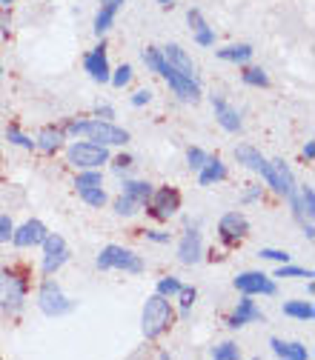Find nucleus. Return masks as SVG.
Listing matches in <instances>:
<instances>
[{
    "mask_svg": "<svg viewBox=\"0 0 315 360\" xmlns=\"http://www.w3.org/2000/svg\"><path fill=\"white\" fill-rule=\"evenodd\" d=\"M158 3H161V6H172V3H175V0H158Z\"/></svg>",
    "mask_w": 315,
    "mask_h": 360,
    "instance_id": "obj_50",
    "label": "nucleus"
},
{
    "mask_svg": "<svg viewBox=\"0 0 315 360\" xmlns=\"http://www.w3.org/2000/svg\"><path fill=\"white\" fill-rule=\"evenodd\" d=\"M43 260H40V269L46 275H55L63 263L69 260V246H66V240L60 234H46L43 240Z\"/></svg>",
    "mask_w": 315,
    "mask_h": 360,
    "instance_id": "obj_8",
    "label": "nucleus"
},
{
    "mask_svg": "<svg viewBox=\"0 0 315 360\" xmlns=\"http://www.w3.org/2000/svg\"><path fill=\"white\" fill-rule=\"evenodd\" d=\"M83 69L89 71V78L95 83H109V75H112V69H109V58H106V46H95V49L83 58Z\"/></svg>",
    "mask_w": 315,
    "mask_h": 360,
    "instance_id": "obj_13",
    "label": "nucleus"
},
{
    "mask_svg": "<svg viewBox=\"0 0 315 360\" xmlns=\"http://www.w3.org/2000/svg\"><path fill=\"white\" fill-rule=\"evenodd\" d=\"M38 306H40V311H43L46 318H60V315H69V311L75 309V300H69L55 280H46L40 286Z\"/></svg>",
    "mask_w": 315,
    "mask_h": 360,
    "instance_id": "obj_5",
    "label": "nucleus"
},
{
    "mask_svg": "<svg viewBox=\"0 0 315 360\" xmlns=\"http://www.w3.org/2000/svg\"><path fill=\"white\" fill-rule=\"evenodd\" d=\"M172 318L175 311L169 306V298L163 295H152L147 303H143V311H140V329H143V338L147 341H158L161 334L172 326Z\"/></svg>",
    "mask_w": 315,
    "mask_h": 360,
    "instance_id": "obj_2",
    "label": "nucleus"
},
{
    "mask_svg": "<svg viewBox=\"0 0 315 360\" xmlns=\"http://www.w3.org/2000/svg\"><path fill=\"white\" fill-rule=\"evenodd\" d=\"M63 135L69 137H86L92 143H101V146H127L129 143V132L120 129L109 120H75L63 129Z\"/></svg>",
    "mask_w": 315,
    "mask_h": 360,
    "instance_id": "obj_1",
    "label": "nucleus"
},
{
    "mask_svg": "<svg viewBox=\"0 0 315 360\" xmlns=\"http://www.w3.org/2000/svg\"><path fill=\"white\" fill-rule=\"evenodd\" d=\"M129 166H132V157H124V155H120V157L115 160V172H124V169H129Z\"/></svg>",
    "mask_w": 315,
    "mask_h": 360,
    "instance_id": "obj_46",
    "label": "nucleus"
},
{
    "mask_svg": "<svg viewBox=\"0 0 315 360\" xmlns=\"http://www.w3.org/2000/svg\"><path fill=\"white\" fill-rule=\"evenodd\" d=\"M120 191H124L127 198L138 200V203H147L150 195H152V183H147V180H127L124 186H120Z\"/></svg>",
    "mask_w": 315,
    "mask_h": 360,
    "instance_id": "obj_27",
    "label": "nucleus"
},
{
    "mask_svg": "<svg viewBox=\"0 0 315 360\" xmlns=\"http://www.w3.org/2000/svg\"><path fill=\"white\" fill-rule=\"evenodd\" d=\"M143 63H147V69H152V71H158V75L163 78L166 75V69H169V63H166V58H163V52L161 49H155V46H147L143 49Z\"/></svg>",
    "mask_w": 315,
    "mask_h": 360,
    "instance_id": "obj_29",
    "label": "nucleus"
},
{
    "mask_svg": "<svg viewBox=\"0 0 315 360\" xmlns=\"http://www.w3.org/2000/svg\"><path fill=\"white\" fill-rule=\"evenodd\" d=\"M98 269L101 272H109V269H118V272H127V275H140L143 272V260L132 252V249H124V246H104L101 255H98Z\"/></svg>",
    "mask_w": 315,
    "mask_h": 360,
    "instance_id": "obj_3",
    "label": "nucleus"
},
{
    "mask_svg": "<svg viewBox=\"0 0 315 360\" xmlns=\"http://www.w3.org/2000/svg\"><path fill=\"white\" fill-rule=\"evenodd\" d=\"M212 112L218 117V123H221L227 132H241V114L224 98H218V94H212Z\"/></svg>",
    "mask_w": 315,
    "mask_h": 360,
    "instance_id": "obj_20",
    "label": "nucleus"
},
{
    "mask_svg": "<svg viewBox=\"0 0 315 360\" xmlns=\"http://www.w3.org/2000/svg\"><path fill=\"white\" fill-rule=\"evenodd\" d=\"M304 157H307V160H312V157H315V143H312V140H307V146H304Z\"/></svg>",
    "mask_w": 315,
    "mask_h": 360,
    "instance_id": "obj_47",
    "label": "nucleus"
},
{
    "mask_svg": "<svg viewBox=\"0 0 315 360\" xmlns=\"http://www.w3.org/2000/svg\"><path fill=\"white\" fill-rule=\"evenodd\" d=\"M124 6V0H104V6L98 9V15H95V35H106L109 29H112V23H115V15H118V9Z\"/></svg>",
    "mask_w": 315,
    "mask_h": 360,
    "instance_id": "obj_21",
    "label": "nucleus"
},
{
    "mask_svg": "<svg viewBox=\"0 0 315 360\" xmlns=\"http://www.w3.org/2000/svg\"><path fill=\"white\" fill-rule=\"evenodd\" d=\"M163 58H166V63H169V69H175V71H181V75H186V78H195L198 75V66H195V60H192L178 43H169V46H163Z\"/></svg>",
    "mask_w": 315,
    "mask_h": 360,
    "instance_id": "obj_17",
    "label": "nucleus"
},
{
    "mask_svg": "<svg viewBox=\"0 0 315 360\" xmlns=\"http://www.w3.org/2000/svg\"><path fill=\"white\" fill-rule=\"evenodd\" d=\"M63 140H66L63 129H43V132L38 135V140H35V149H40V152H46V155H55V152L63 146Z\"/></svg>",
    "mask_w": 315,
    "mask_h": 360,
    "instance_id": "obj_26",
    "label": "nucleus"
},
{
    "mask_svg": "<svg viewBox=\"0 0 315 360\" xmlns=\"http://www.w3.org/2000/svg\"><path fill=\"white\" fill-rule=\"evenodd\" d=\"M218 234H221L224 243H238V240H244L250 234V221L244 218L241 212H227L221 221H218Z\"/></svg>",
    "mask_w": 315,
    "mask_h": 360,
    "instance_id": "obj_12",
    "label": "nucleus"
},
{
    "mask_svg": "<svg viewBox=\"0 0 315 360\" xmlns=\"http://www.w3.org/2000/svg\"><path fill=\"white\" fill-rule=\"evenodd\" d=\"M163 80L169 83V89L175 92L178 101H184V103H198L201 101V86H198L195 78H186V75H181V71H175V69H166Z\"/></svg>",
    "mask_w": 315,
    "mask_h": 360,
    "instance_id": "obj_11",
    "label": "nucleus"
},
{
    "mask_svg": "<svg viewBox=\"0 0 315 360\" xmlns=\"http://www.w3.org/2000/svg\"><path fill=\"white\" fill-rule=\"evenodd\" d=\"M204 257V237L198 229H186L181 243H178V260L184 266H192V263H198Z\"/></svg>",
    "mask_w": 315,
    "mask_h": 360,
    "instance_id": "obj_14",
    "label": "nucleus"
},
{
    "mask_svg": "<svg viewBox=\"0 0 315 360\" xmlns=\"http://www.w3.org/2000/svg\"><path fill=\"white\" fill-rule=\"evenodd\" d=\"M207 157H209V155H207L204 149H195V146H192V149L186 152V160H189V169H192V172H198V169H201V166L207 163Z\"/></svg>",
    "mask_w": 315,
    "mask_h": 360,
    "instance_id": "obj_40",
    "label": "nucleus"
},
{
    "mask_svg": "<svg viewBox=\"0 0 315 360\" xmlns=\"http://www.w3.org/2000/svg\"><path fill=\"white\" fill-rule=\"evenodd\" d=\"M81 195V200L86 203V206H92V209H101L104 203H106V191H104V186H92V189H81L78 191Z\"/></svg>",
    "mask_w": 315,
    "mask_h": 360,
    "instance_id": "obj_30",
    "label": "nucleus"
},
{
    "mask_svg": "<svg viewBox=\"0 0 315 360\" xmlns=\"http://www.w3.org/2000/svg\"><path fill=\"white\" fill-rule=\"evenodd\" d=\"M215 360H238L241 357V349L232 343V341H227V343H218V346H212V352H209Z\"/></svg>",
    "mask_w": 315,
    "mask_h": 360,
    "instance_id": "obj_33",
    "label": "nucleus"
},
{
    "mask_svg": "<svg viewBox=\"0 0 315 360\" xmlns=\"http://www.w3.org/2000/svg\"><path fill=\"white\" fill-rule=\"evenodd\" d=\"M150 101H152V92L150 89H140V92L132 94V106H147Z\"/></svg>",
    "mask_w": 315,
    "mask_h": 360,
    "instance_id": "obj_43",
    "label": "nucleus"
},
{
    "mask_svg": "<svg viewBox=\"0 0 315 360\" xmlns=\"http://www.w3.org/2000/svg\"><path fill=\"white\" fill-rule=\"evenodd\" d=\"M275 277H315L309 269H301V266H289V263H281Z\"/></svg>",
    "mask_w": 315,
    "mask_h": 360,
    "instance_id": "obj_39",
    "label": "nucleus"
},
{
    "mask_svg": "<svg viewBox=\"0 0 315 360\" xmlns=\"http://www.w3.org/2000/svg\"><path fill=\"white\" fill-rule=\"evenodd\" d=\"M175 298H181V315L186 318L189 309H192V303H195V298H198V292L192 289V286H181V292H178Z\"/></svg>",
    "mask_w": 315,
    "mask_h": 360,
    "instance_id": "obj_37",
    "label": "nucleus"
},
{
    "mask_svg": "<svg viewBox=\"0 0 315 360\" xmlns=\"http://www.w3.org/2000/svg\"><path fill=\"white\" fill-rule=\"evenodd\" d=\"M181 280L178 277H172V275H169V277H161L158 280V295H163V298H175L178 292H181Z\"/></svg>",
    "mask_w": 315,
    "mask_h": 360,
    "instance_id": "obj_35",
    "label": "nucleus"
},
{
    "mask_svg": "<svg viewBox=\"0 0 315 360\" xmlns=\"http://www.w3.org/2000/svg\"><path fill=\"white\" fill-rule=\"evenodd\" d=\"M92 186H104V178L98 169H81V175L75 178V189H92Z\"/></svg>",
    "mask_w": 315,
    "mask_h": 360,
    "instance_id": "obj_31",
    "label": "nucleus"
},
{
    "mask_svg": "<svg viewBox=\"0 0 315 360\" xmlns=\"http://www.w3.org/2000/svg\"><path fill=\"white\" fill-rule=\"evenodd\" d=\"M46 234H49V229H46L40 221H26L20 229H15V232H12V243H15L17 249L40 246L43 240H46Z\"/></svg>",
    "mask_w": 315,
    "mask_h": 360,
    "instance_id": "obj_15",
    "label": "nucleus"
},
{
    "mask_svg": "<svg viewBox=\"0 0 315 360\" xmlns=\"http://www.w3.org/2000/svg\"><path fill=\"white\" fill-rule=\"evenodd\" d=\"M12 3H15V0H0V6H3V9H9Z\"/></svg>",
    "mask_w": 315,
    "mask_h": 360,
    "instance_id": "obj_49",
    "label": "nucleus"
},
{
    "mask_svg": "<svg viewBox=\"0 0 315 360\" xmlns=\"http://www.w3.org/2000/svg\"><path fill=\"white\" fill-rule=\"evenodd\" d=\"M289 203H293L298 221L312 223V214H315V191H312V186H301L298 191H293V195H289Z\"/></svg>",
    "mask_w": 315,
    "mask_h": 360,
    "instance_id": "obj_18",
    "label": "nucleus"
},
{
    "mask_svg": "<svg viewBox=\"0 0 315 360\" xmlns=\"http://www.w3.org/2000/svg\"><path fill=\"white\" fill-rule=\"evenodd\" d=\"M147 237L152 240V243H169V234L166 232H147Z\"/></svg>",
    "mask_w": 315,
    "mask_h": 360,
    "instance_id": "obj_45",
    "label": "nucleus"
},
{
    "mask_svg": "<svg viewBox=\"0 0 315 360\" xmlns=\"http://www.w3.org/2000/svg\"><path fill=\"white\" fill-rule=\"evenodd\" d=\"M264 183L270 186L273 191H278V195L289 198L296 191V178H293V169L284 163V160H270L266 163V169H264Z\"/></svg>",
    "mask_w": 315,
    "mask_h": 360,
    "instance_id": "obj_7",
    "label": "nucleus"
},
{
    "mask_svg": "<svg viewBox=\"0 0 315 360\" xmlns=\"http://www.w3.org/2000/svg\"><path fill=\"white\" fill-rule=\"evenodd\" d=\"M186 20H189V26H192V37H195V43H198V46H204V49L215 46V32L209 29V23L204 20V15H201L198 9H189Z\"/></svg>",
    "mask_w": 315,
    "mask_h": 360,
    "instance_id": "obj_19",
    "label": "nucleus"
},
{
    "mask_svg": "<svg viewBox=\"0 0 315 360\" xmlns=\"http://www.w3.org/2000/svg\"><path fill=\"white\" fill-rule=\"evenodd\" d=\"M215 55L221 60H227V63H250L255 49L250 43H232V46H227V49H218Z\"/></svg>",
    "mask_w": 315,
    "mask_h": 360,
    "instance_id": "obj_25",
    "label": "nucleus"
},
{
    "mask_svg": "<svg viewBox=\"0 0 315 360\" xmlns=\"http://www.w3.org/2000/svg\"><path fill=\"white\" fill-rule=\"evenodd\" d=\"M244 83L264 89V86H270V75H266L264 69H258V66H250V69H244Z\"/></svg>",
    "mask_w": 315,
    "mask_h": 360,
    "instance_id": "obj_32",
    "label": "nucleus"
},
{
    "mask_svg": "<svg viewBox=\"0 0 315 360\" xmlns=\"http://www.w3.org/2000/svg\"><path fill=\"white\" fill-rule=\"evenodd\" d=\"M270 346H273V352L278 354V357H286V360H309L312 354H309V349L304 346V343H286V341H281V338H273L270 341Z\"/></svg>",
    "mask_w": 315,
    "mask_h": 360,
    "instance_id": "obj_24",
    "label": "nucleus"
},
{
    "mask_svg": "<svg viewBox=\"0 0 315 360\" xmlns=\"http://www.w3.org/2000/svg\"><path fill=\"white\" fill-rule=\"evenodd\" d=\"M138 200H132V198H127V195H120L118 200H115V212L120 214V218H132V214L138 212Z\"/></svg>",
    "mask_w": 315,
    "mask_h": 360,
    "instance_id": "obj_36",
    "label": "nucleus"
},
{
    "mask_svg": "<svg viewBox=\"0 0 315 360\" xmlns=\"http://www.w3.org/2000/svg\"><path fill=\"white\" fill-rule=\"evenodd\" d=\"M261 260H275V263H289V255L284 249H258Z\"/></svg>",
    "mask_w": 315,
    "mask_h": 360,
    "instance_id": "obj_41",
    "label": "nucleus"
},
{
    "mask_svg": "<svg viewBox=\"0 0 315 360\" xmlns=\"http://www.w3.org/2000/svg\"><path fill=\"white\" fill-rule=\"evenodd\" d=\"M284 315L286 318H296V320H312L315 318V309L309 300H289L284 303Z\"/></svg>",
    "mask_w": 315,
    "mask_h": 360,
    "instance_id": "obj_28",
    "label": "nucleus"
},
{
    "mask_svg": "<svg viewBox=\"0 0 315 360\" xmlns=\"http://www.w3.org/2000/svg\"><path fill=\"white\" fill-rule=\"evenodd\" d=\"M109 83H112L115 89H124V86H129V83H132V66H129V63H124L120 69H115L112 75H109Z\"/></svg>",
    "mask_w": 315,
    "mask_h": 360,
    "instance_id": "obj_34",
    "label": "nucleus"
},
{
    "mask_svg": "<svg viewBox=\"0 0 315 360\" xmlns=\"http://www.w3.org/2000/svg\"><path fill=\"white\" fill-rule=\"evenodd\" d=\"M6 140H9V143H15V146H20V149H35V140H32V137H26V135H20L15 126H9V129H6Z\"/></svg>",
    "mask_w": 315,
    "mask_h": 360,
    "instance_id": "obj_38",
    "label": "nucleus"
},
{
    "mask_svg": "<svg viewBox=\"0 0 315 360\" xmlns=\"http://www.w3.org/2000/svg\"><path fill=\"white\" fill-rule=\"evenodd\" d=\"M69 163L75 169H101L104 163H109V146H101V143H92V140L72 143Z\"/></svg>",
    "mask_w": 315,
    "mask_h": 360,
    "instance_id": "obj_4",
    "label": "nucleus"
},
{
    "mask_svg": "<svg viewBox=\"0 0 315 360\" xmlns=\"http://www.w3.org/2000/svg\"><path fill=\"white\" fill-rule=\"evenodd\" d=\"M227 178V163L221 157H207V163L198 169V183L201 186H212L218 180H224Z\"/></svg>",
    "mask_w": 315,
    "mask_h": 360,
    "instance_id": "obj_23",
    "label": "nucleus"
},
{
    "mask_svg": "<svg viewBox=\"0 0 315 360\" xmlns=\"http://www.w3.org/2000/svg\"><path fill=\"white\" fill-rule=\"evenodd\" d=\"M261 198V186H250L247 191H244V203H255Z\"/></svg>",
    "mask_w": 315,
    "mask_h": 360,
    "instance_id": "obj_44",
    "label": "nucleus"
},
{
    "mask_svg": "<svg viewBox=\"0 0 315 360\" xmlns=\"http://www.w3.org/2000/svg\"><path fill=\"white\" fill-rule=\"evenodd\" d=\"M23 300H26V280L9 269H0V309L17 311Z\"/></svg>",
    "mask_w": 315,
    "mask_h": 360,
    "instance_id": "obj_6",
    "label": "nucleus"
},
{
    "mask_svg": "<svg viewBox=\"0 0 315 360\" xmlns=\"http://www.w3.org/2000/svg\"><path fill=\"white\" fill-rule=\"evenodd\" d=\"M12 232H15L12 218H9V214H0V243H9V240H12Z\"/></svg>",
    "mask_w": 315,
    "mask_h": 360,
    "instance_id": "obj_42",
    "label": "nucleus"
},
{
    "mask_svg": "<svg viewBox=\"0 0 315 360\" xmlns=\"http://www.w3.org/2000/svg\"><path fill=\"white\" fill-rule=\"evenodd\" d=\"M235 157H238V163H244L250 172H255V175H264V169H266V160L255 146H247V143H241V146H235Z\"/></svg>",
    "mask_w": 315,
    "mask_h": 360,
    "instance_id": "obj_22",
    "label": "nucleus"
},
{
    "mask_svg": "<svg viewBox=\"0 0 315 360\" xmlns=\"http://www.w3.org/2000/svg\"><path fill=\"white\" fill-rule=\"evenodd\" d=\"M0 80H3V66H0Z\"/></svg>",
    "mask_w": 315,
    "mask_h": 360,
    "instance_id": "obj_51",
    "label": "nucleus"
},
{
    "mask_svg": "<svg viewBox=\"0 0 315 360\" xmlns=\"http://www.w3.org/2000/svg\"><path fill=\"white\" fill-rule=\"evenodd\" d=\"M258 320H264V311L255 306V300H252V295H244L238 300V306H235V311L229 315V329H241V326H247V323H258Z\"/></svg>",
    "mask_w": 315,
    "mask_h": 360,
    "instance_id": "obj_16",
    "label": "nucleus"
},
{
    "mask_svg": "<svg viewBox=\"0 0 315 360\" xmlns=\"http://www.w3.org/2000/svg\"><path fill=\"white\" fill-rule=\"evenodd\" d=\"M235 289L241 295H275L278 283L270 275H264V272H241L235 277Z\"/></svg>",
    "mask_w": 315,
    "mask_h": 360,
    "instance_id": "obj_10",
    "label": "nucleus"
},
{
    "mask_svg": "<svg viewBox=\"0 0 315 360\" xmlns=\"http://www.w3.org/2000/svg\"><path fill=\"white\" fill-rule=\"evenodd\" d=\"M147 206H150V212L155 214L158 221H169V218H172V214L181 209V195H178L175 189H169V186L152 189V195H150Z\"/></svg>",
    "mask_w": 315,
    "mask_h": 360,
    "instance_id": "obj_9",
    "label": "nucleus"
},
{
    "mask_svg": "<svg viewBox=\"0 0 315 360\" xmlns=\"http://www.w3.org/2000/svg\"><path fill=\"white\" fill-rule=\"evenodd\" d=\"M98 114H101V120H109L115 112H112V106H101V109H98Z\"/></svg>",
    "mask_w": 315,
    "mask_h": 360,
    "instance_id": "obj_48",
    "label": "nucleus"
}]
</instances>
